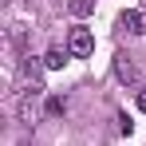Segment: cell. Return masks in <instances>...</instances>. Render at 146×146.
<instances>
[{"instance_id":"cell-1","label":"cell","mask_w":146,"mask_h":146,"mask_svg":"<svg viewBox=\"0 0 146 146\" xmlns=\"http://www.w3.org/2000/svg\"><path fill=\"white\" fill-rule=\"evenodd\" d=\"M67 51H71L75 59H87V55L95 51V36H91V28H71V36H67Z\"/></svg>"},{"instance_id":"cell-2","label":"cell","mask_w":146,"mask_h":146,"mask_svg":"<svg viewBox=\"0 0 146 146\" xmlns=\"http://www.w3.org/2000/svg\"><path fill=\"white\" fill-rule=\"evenodd\" d=\"M40 95H44V87H28L24 95H20V103H16V115H20L24 126H32V119H36V99Z\"/></svg>"},{"instance_id":"cell-3","label":"cell","mask_w":146,"mask_h":146,"mask_svg":"<svg viewBox=\"0 0 146 146\" xmlns=\"http://www.w3.org/2000/svg\"><path fill=\"white\" fill-rule=\"evenodd\" d=\"M119 28L130 32V36H146V12H138V8L122 12V16H119Z\"/></svg>"},{"instance_id":"cell-4","label":"cell","mask_w":146,"mask_h":146,"mask_svg":"<svg viewBox=\"0 0 146 146\" xmlns=\"http://www.w3.org/2000/svg\"><path fill=\"white\" fill-rule=\"evenodd\" d=\"M20 75H24L32 87H40V79H44V63L32 59V55H24V59H20Z\"/></svg>"},{"instance_id":"cell-5","label":"cell","mask_w":146,"mask_h":146,"mask_svg":"<svg viewBox=\"0 0 146 146\" xmlns=\"http://www.w3.org/2000/svg\"><path fill=\"white\" fill-rule=\"evenodd\" d=\"M115 75H119L122 83H138V67H134L126 55H119V59H115Z\"/></svg>"},{"instance_id":"cell-6","label":"cell","mask_w":146,"mask_h":146,"mask_svg":"<svg viewBox=\"0 0 146 146\" xmlns=\"http://www.w3.org/2000/svg\"><path fill=\"white\" fill-rule=\"evenodd\" d=\"M67 12L71 16H91L95 12V0H67Z\"/></svg>"},{"instance_id":"cell-7","label":"cell","mask_w":146,"mask_h":146,"mask_svg":"<svg viewBox=\"0 0 146 146\" xmlns=\"http://www.w3.org/2000/svg\"><path fill=\"white\" fill-rule=\"evenodd\" d=\"M63 63H67V51H63V48H51L48 55H44V67H51V71L63 67Z\"/></svg>"},{"instance_id":"cell-8","label":"cell","mask_w":146,"mask_h":146,"mask_svg":"<svg viewBox=\"0 0 146 146\" xmlns=\"http://www.w3.org/2000/svg\"><path fill=\"white\" fill-rule=\"evenodd\" d=\"M63 107H67L63 99H48V115H63Z\"/></svg>"},{"instance_id":"cell-9","label":"cell","mask_w":146,"mask_h":146,"mask_svg":"<svg viewBox=\"0 0 146 146\" xmlns=\"http://www.w3.org/2000/svg\"><path fill=\"white\" fill-rule=\"evenodd\" d=\"M138 111H146V87L138 91Z\"/></svg>"}]
</instances>
